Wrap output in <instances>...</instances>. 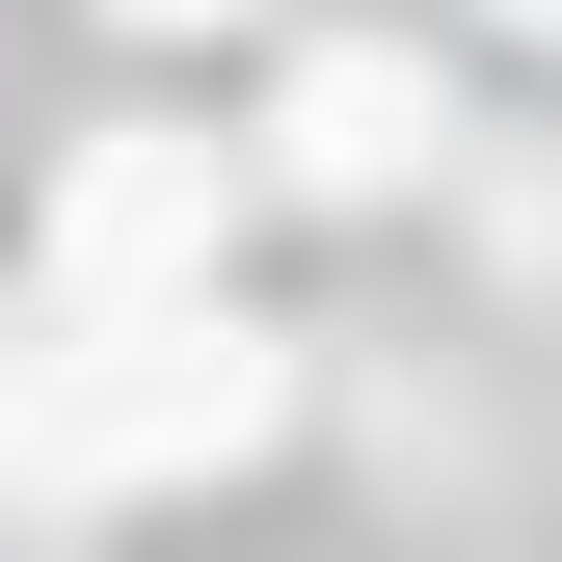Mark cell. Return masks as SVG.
<instances>
[{"instance_id":"obj_1","label":"cell","mask_w":562,"mask_h":562,"mask_svg":"<svg viewBox=\"0 0 562 562\" xmlns=\"http://www.w3.org/2000/svg\"><path fill=\"white\" fill-rule=\"evenodd\" d=\"M241 429H268V348L215 295H108L81 348L0 375V482H188V456H241Z\"/></svg>"},{"instance_id":"obj_2","label":"cell","mask_w":562,"mask_h":562,"mask_svg":"<svg viewBox=\"0 0 562 562\" xmlns=\"http://www.w3.org/2000/svg\"><path fill=\"white\" fill-rule=\"evenodd\" d=\"M54 295H215V134H81L54 161Z\"/></svg>"},{"instance_id":"obj_3","label":"cell","mask_w":562,"mask_h":562,"mask_svg":"<svg viewBox=\"0 0 562 562\" xmlns=\"http://www.w3.org/2000/svg\"><path fill=\"white\" fill-rule=\"evenodd\" d=\"M429 161V81H402V54H322L295 81V188H402Z\"/></svg>"},{"instance_id":"obj_4","label":"cell","mask_w":562,"mask_h":562,"mask_svg":"<svg viewBox=\"0 0 562 562\" xmlns=\"http://www.w3.org/2000/svg\"><path fill=\"white\" fill-rule=\"evenodd\" d=\"M134 27H188V0H134Z\"/></svg>"}]
</instances>
